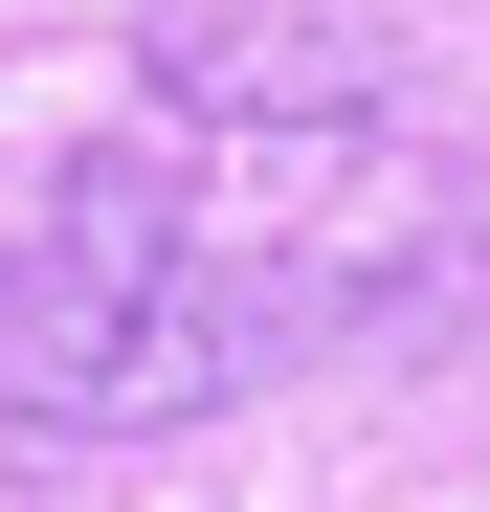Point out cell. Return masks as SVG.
Here are the masks:
<instances>
[{
  "label": "cell",
  "instance_id": "cell-1",
  "mask_svg": "<svg viewBox=\"0 0 490 512\" xmlns=\"http://www.w3.org/2000/svg\"><path fill=\"white\" fill-rule=\"evenodd\" d=\"M468 179L424 112L379 134H67L0 179V446H156L268 357L357 334L446 268Z\"/></svg>",
  "mask_w": 490,
  "mask_h": 512
},
{
  "label": "cell",
  "instance_id": "cell-2",
  "mask_svg": "<svg viewBox=\"0 0 490 512\" xmlns=\"http://www.w3.org/2000/svg\"><path fill=\"white\" fill-rule=\"evenodd\" d=\"M401 23L379 0H156V134H379Z\"/></svg>",
  "mask_w": 490,
  "mask_h": 512
}]
</instances>
